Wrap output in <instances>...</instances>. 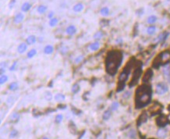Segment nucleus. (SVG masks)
<instances>
[{
  "label": "nucleus",
  "instance_id": "obj_33",
  "mask_svg": "<svg viewBox=\"0 0 170 139\" xmlns=\"http://www.w3.org/2000/svg\"><path fill=\"white\" fill-rule=\"evenodd\" d=\"M119 106H120V103H118V102L115 101L113 102V103L111 104V106H110V109H111V111H116V110L119 109Z\"/></svg>",
  "mask_w": 170,
  "mask_h": 139
},
{
  "label": "nucleus",
  "instance_id": "obj_47",
  "mask_svg": "<svg viewBox=\"0 0 170 139\" xmlns=\"http://www.w3.org/2000/svg\"><path fill=\"white\" fill-rule=\"evenodd\" d=\"M5 69H6V68H4V67H0V75L5 74Z\"/></svg>",
  "mask_w": 170,
  "mask_h": 139
},
{
  "label": "nucleus",
  "instance_id": "obj_30",
  "mask_svg": "<svg viewBox=\"0 0 170 139\" xmlns=\"http://www.w3.org/2000/svg\"><path fill=\"white\" fill-rule=\"evenodd\" d=\"M58 23H59V20L56 17H53V18L49 20V26L51 27H55L56 25L58 24Z\"/></svg>",
  "mask_w": 170,
  "mask_h": 139
},
{
  "label": "nucleus",
  "instance_id": "obj_2",
  "mask_svg": "<svg viewBox=\"0 0 170 139\" xmlns=\"http://www.w3.org/2000/svg\"><path fill=\"white\" fill-rule=\"evenodd\" d=\"M151 98V88L147 84L138 88L136 91V107L140 109L147 106Z\"/></svg>",
  "mask_w": 170,
  "mask_h": 139
},
{
  "label": "nucleus",
  "instance_id": "obj_12",
  "mask_svg": "<svg viewBox=\"0 0 170 139\" xmlns=\"http://www.w3.org/2000/svg\"><path fill=\"white\" fill-rule=\"evenodd\" d=\"M157 124L159 127H165L167 124H168V120L165 117L161 116L157 119Z\"/></svg>",
  "mask_w": 170,
  "mask_h": 139
},
{
  "label": "nucleus",
  "instance_id": "obj_41",
  "mask_svg": "<svg viewBox=\"0 0 170 139\" xmlns=\"http://www.w3.org/2000/svg\"><path fill=\"white\" fill-rule=\"evenodd\" d=\"M130 95H131V92H130V91H126V92L124 93V95H123V97L124 98H128L130 97Z\"/></svg>",
  "mask_w": 170,
  "mask_h": 139
},
{
  "label": "nucleus",
  "instance_id": "obj_44",
  "mask_svg": "<svg viewBox=\"0 0 170 139\" xmlns=\"http://www.w3.org/2000/svg\"><path fill=\"white\" fill-rule=\"evenodd\" d=\"M135 135H136V133H135V131L134 130H132L131 131H130V133H129V136L131 138H135Z\"/></svg>",
  "mask_w": 170,
  "mask_h": 139
},
{
  "label": "nucleus",
  "instance_id": "obj_34",
  "mask_svg": "<svg viewBox=\"0 0 170 139\" xmlns=\"http://www.w3.org/2000/svg\"><path fill=\"white\" fill-rule=\"evenodd\" d=\"M11 120L13 121V122H17L20 119V115L18 114L17 113H13L10 117Z\"/></svg>",
  "mask_w": 170,
  "mask_h": 139
},
{
  "label": "nucleus",
  "instance_id": "obj_11",
  "mask_svg": "<svg viewBox=\"0 0 170 139\" xmlns=\"http://www.w3.org/2000/svg\"><path fill=\"white\" fill-rule=\"evenodd\" d=\"M100 42L98 41H95L94 42H92L91 44L89 45V49L91 51V52H96V51H98L99 49H100Z\"/></svg>",
  "mask_w": 170,
  "mask_h": 139
},
{
  "label": "nucleus",
  "instance_id": "obj_6",
  "mask_svg": "<svg viewBox=\"0 0 170 139\" xmlns=\"http://www.w3.org/2000/svg\"><path fill=\"white\" fill-rule=\"evenodd\" d=\"M153 76V72L151 69H148L144 73V75L143 77V82L144 84H148L149 83V81H151V79Z\"/></svg>",
  "mask_w": 170,
  "mask_h": 139
},
{
  "label": "nucleus",
  "instance_id": "obj_51",
  "mask_svg": "<svg viewBox=\"0 0 170 139\" xmlns=\"http://www.w3.org/2000/svg\"><path fill=\"white\" fill-rule=\"evenodd\" d=\"M42 139H49V138H47V137H45V138H43Z\"/></svg>",
  "mask_w": 170,
  "mask_h": 139
},
{
  "label": "nucleus",
  "instance_id": "obj_36",
  "mask_svg": "<svg viewBox=\"0 0 170 139\" xmlns=\"http://www.w3.org/2000/svg\"><path fill=\"white\" fill-rule=\"evenodd\" d=\"M17 65H18V61H17V60L14 61L13 63H12V65H11V66L9 67L10 71H14V70H16V67H17Z\"/></svg>",
  "mask_w": 170,
  "mask_h": 139
},
{
  "label": "nucleus",
  "instance_id": "obj_38",
  "mask_svg": "<svg viewBox=\"0 0 170 139\" xmlns=\"http://www.w3.org/2000/svg\"><path fill=\"white\" fill-rule=\"evenodd\" d=\"M84 59V56H78L74 59V63L76 64H79Z\"/></svg>",
  "mask_w": 170,
  "mask_h": 139
},
{
  "label": "nucleus",
  "instance_id": "obj_3",
  "mask_svg": "<svg viewBox=\"0 0 170 139\" xmlns=\"http://www.w3.org/2000/svg\"><path fill=\"white\" fill-rule=\"evenodd\" d=\"M169 59H170V52H169L168 50L164 51V52H162L161 53H160L159 55L158 56V57L155 59L154 63H155V66L158 67V66H159V65H161V63H166V62L168 61Z\"/></svg>",
  "mask_w": 170,
  "mask_h": 139
},
{
  "label": "nucleus",
  "instance_id": "obj_26",
  "mask_svg": "<svg viewBox=\"0 0 170 139\" xmlns=\"http://www.w3.org/2000/svg\"><path fill=\"white\" fill-rule=\"evenodd\" d=\"M112 116V111L111 109H108L106 111H105L103 115H102V119L104 120H109L110 117H111Z\"/></svg>",
  "mask_w": 170,
  "mask_h": 139
},
{
  "label": "nucleus",
  "instance_id": "obj_40",
  "mask_svg": "<svg viewBox=\"0 0 170 139\" xmlns=\"http://www.w3.org/2000/svg\"><path fill=\"white\" fill-rule=\"evenodd\" d=\"M14 97L13 96H10L9 98H7V100H6V103L7 104H9V105H11V104H13L14 103Z\"/></svg>",
  "mask_w": 170,
  "mask_h": 139
},
{
  "label": "nucleus",
  "instance_id": "obj_35",
  "mask_svg": "<svg viewBox=\"0 0 170 139\" xmlns=\"http://www.w3.org/2000/svg\"><path fill=\"white\" fill-rule=\"evenodd\" d=\"M63 120V116L62 114H58V115H56V117H55V122L56 124H60V123H62Z\"/></svg>",
  "mask_w": 170,
  "mask_h": 139
},
{
  "label": "nucleus",
  "instance_id": "obj_48",
  "mask_svg": "<svg viewBox=\"0 0 170 139\" xmlns=\"http://www.w3.org/2000/svg\"><path fill=\"white\" fill-rule=\"evenodd\" d=\"M7 67H8V63H6V62H2V63H1V65H0V67L6 68Z\"/></svg>",
  "mask_w": 170,
  "mask_h": 139
},
{
  "label": "nucleus",
  "instance_id": "obj_23",
  "mask_svg": "<svg viewBox=\"0 0 170 139\" xmlns=\"http://www.w3.org/2000/svg\"><path fill=\"white\" fill-rule=\"evenodd\" d=\"M109 12H110L109 8L107 7V6H104V7H102V8H101V9L100 10V14H101V16H109Z\"/></svg>",
  "mask_w": 170,
  "mask_h": 139
},
{
  "label": "nucleus",
  "instance_id": "obj_1",
  "mask_svg": "<svg viewBox=\"0 0 170 139\" xmlns=\"http://www.w3.org/2000/svg\"><path fill=\"white\" fill-rule=\"evenodd\" d=\"M123 56L119 51H111L108 52L105 59V68L110 75H115L122 63Z\"/></svg>",
  "mask_w": 170,
  "mask_h": 139
},
{
  "label": "nucleus",
  "instance_id": "obj_24",
  "mask_svg": "<svg viewBox=\"0 0 170 139\" xmlns=\"http://www.w3.org/2000/svg\"><path fill=\"white\" fill-rule=\"evenodd\" d=\"M156 29H157V27H156V26H155V25L149 26L148 28H147V33H148V35H153L155 33V31H156Z\"/></svg>",
  "mask_w": 170,
  "mask_h": 139
},
{
  "label": "nucleus",
  "instance_id": "obj_29",
  "mask_svg": "<svg viewBox=\"0 0 170 139\" xmlns=\"http://www.w3.org/2000/svg\"><path fill=\"white\" fill-rule=\"evenodd\" d=\"M157 20H158V18H157L156 16L151 15V16H148V19H147V22H148L149 24H153L157 21Z\"/></svg>",
  "mask_w": 170,
  "mask_h": 139
},
{
  "label": "nucleus",
  "instance_id": "obj_7",
  "mask_svg": "<svg viewBox=\"0 0 170 139\" xmlns=\"http://www.w3.org/2000/svg\"><path fill=\"white\" fill-rule=\"evenodd\" d=\"M169 35H170V33L168 31H165V32L160 34L157 38V41L159 42V43H164V42L168 39Z\"/></svg>",
  "mask_w": 170,
  "mask_h": 139
},
{
  "label": "nucleus",
  "instance_id": "obj_16",
  "mask_svg": "<svg viewBox=\"0 0 170 139\" xmlns=\"http://www.w3.org/2000/svg\"><path fill=\"white\" fill-rule=\"evenodd\" d=\"M163 73L165 75V78L168 80V81L170 82V66L169 65H165V67H163Z\"/></svg>",
  "mask_w": 170,
  "mask_h": 139
},
{
  "label": "nucleus",
  "instance_id": "obj_22",
  "mask_svg": "<svg viewBox=\"0 0 170 139\" xmlns=\"http://www.w3.org/2000/svg\"><path fill=\"white\" fill-rule=\"evenodd\" d=\"M104 36V33L103 31H98L95 32V34L93 36V38L95 41H98V40H101V38H103Z\"/></svg>",
  "mask_w": 170,
  "mask_h": 139
},
{
  "label": "nucleus",
  "instance_id": "obj_8",
  "mask_svg": "<svg viewBox=\"0 0 170 139\" xmlns=\"http://www.w3.org/2000/svg\"><path fill=\"white\" fill-rule=\"evenodd\" d=\"M27 48H28V45L26 42H21L17 47V52L20 54H24L27 51Z\"/></svg>",
  "mask_w": 170,
  "mask_h": 139
},
{
  "label": "nucleus",
  "instance_id": "obj_31",
  "mask_svg": "<svg viewBox=\"0 0 170 139\" xmlns=\"http://www.w3.org/2000/svg\"><path fill=\"white\" fill-rule=\"evenodd\" d=\"M44 97H45V100H46V101L50 102V101H52V99L53 98V95H52V92H49V91H47V92H45Z\"/></svg>",
  "mask_w": 170,
  "mask_h": 139
},
{
  "label": "nucleus",
  "instance_id": "obj_14",
  "mask_svg": "<svg viewBox=\"0 0 170 139\" xmlns=\"http://www.w3.org/2000/svg\"><path fill=\"white\" fill-rule=\"evenodd\" d=\"M84 5L81 2H78V3L75 4L73 7V10L76 13H80L84 10Z\"/></svg>",
  "mask_w": 170,
  "mask_h": 139
},
{
  "label": "nucleus",
  "instance_id": "obj_39",
  "mask_svg": "<svg viewBox=\"0 0 170 139\" xmlns=\"http://www.w3.org/2000/svg\"><path fill=\"white\" fill-rule=\"evenodd\" d=\"M109 21H108V20L102 19L100 21V25L101 27H107V26H109Z\"/></svg>",
  "mask_w": 170,
  "mask_h": 139
},
{
  "label": "nucleus",
  "instance_id": "obj_4",
  "mask_svg": "<svg viewBox=\"0 0 170 139\" xmlns=\"http://www.w3.org/2000/svg\"><path fill=\"white\" fill-rule=\"evenodd\" d=\"M169 92V87L168 85L164 83V82H159L156 84L155 87V92L158 95H162Z\"/></svg>",
  "mask_w": 170,
  "mask_h": 139
},
{
  "label": "nucleus",
  "instance_id": "obj_20",
  "mask_svg": "<svg viewBox=\"0 0 170 139\" xmlns=\"http://www.w3.org/2000/svg\"><path fill=\"white\" fill-rule=\"evenodd\" d=\"M54 99L57 102H63L66 100V96H65V95L62 94V93H57L54 97Z\"/></svg>",
  "mask_w": 170,
  "mask_h": 139
},
{
  "label": "nucleus",
  "instance_id": "obj_25",
  "mask_svg": "<svg viewBox=\"0 0 170 139\" xmlns=\"http://www.w3.org/2000/svg\"><path fill=\"white\" fill-rule=\"evenodd\" d=\"M80 87L78 83H75L74 84H73V86L71 88V92L73 94H77V93L80 92Z\"/></svg>",
  "mask_w": 170,
  "mask_h": 139
},
{
  "label": "nucleus",
  "instance_id": "obj_18",
  "mask_svg": "<svg viewBox=\"0 0 170 139\" xmlns=\"http://www.w3.org/2000/svg\"><path fill=\"white\" fill-rule=\"evenodd\" d=\"M147 119H148V116H147L146 113H143L140 116V117H139L138 120H137V124L139 126H140L141 124H144V122L147 121Z\"/></svg>",
  "mask_w": 170,
  "mask_h": 139
},
{
  "label": "nucleus",
  "instance_id": "obj_5",
  "mask_svg": "<svg viewBox=\"0 0 170 139\" xmlns=\"http://www.w3.org/2000/svg\"><path fill=\"white\" fill-rule=\"evenodd\" d=\"M140 75H141V67H138V68H137V69L135 70V71L134 73V75H133V78H132L131 84H130V85L134 86V84L138 81Z\"/></svg>",
  "mask_w": 170,
  "mask_h": 139
},
{
  "label": "nucleus",
  "instance_id": "obj_27",
  "mask_svg": "<svg viewBox=\"0 0 170 139\" xmlns=\"http://www.w3.org/2000/svg\"><path fill=\"white\" fill-rule=\"evenodd\" d=\"M47 10H48V8L46 5H38V8H37V11H38V13L40 14H44L47 11Z\"/></svg>",
  "mask_w": 170,
  "mask_h": 139
},
{
  "label": "nucleus",
  "instance_id": "obj_32",
  "mask_svg": "<svg viewBox=\"0 0 170 139\" xmlns=\"http://www.w3.org/2000/svg\"><path fill=\"white\" fill-rule=\"evenodd\" d=\"M8 81H9V77L5 74H5L0 75V84H1L2 85L6 83Z\"/></svg>",
  "mask_w": 170,
  "mask_h": 139
},
{
  "label": "nucleus",
  "instance_id": "obj_42",
  "mask_svg": "<svg viewBox=\"0 0 170 139\" xmlns=\"http://www.w3.org/2000/svg\"><path fill=\"white\" fill-rule=\"evenodd\" d=\"M15 4H16V0H11L9 3V8L10 9H13Z\"/></svg>",
  "mask_w": 170,
  "mask_h": 139
},
{
  "label": "nucleus",
  "instance_id": "obj_19",
  "mask_svg": "<svg viewBox=\"0 0 170 139\" xmlns=\"http://www.w3.org/2000/svg\"><path fill=\"white\" fill-rule=\"evenodd\" d=\"M10 91H12V92H16V90H18L19 88V84L18 82L16 81H13L11 82V83L9 84V87H8Z\"/></svg>",
  "mask_w": 170,
  "mask_h": 139
},
{
  "label": "nucleus",
  "instance_id": "obj_15",
  "mask_svg": "<svg viewBox=\"0 0 170 139\" xmlns=\"http://www.w3.org/2000/svg\"><path fill=\"white\" fill-rule=\"evenodd\" d=\"M43 52L45 55H51V54H52L54 52V47L52 45H45L43 49Z\"/></svg>",
  "mask_w": 170,
  "mask_h": 139
},
{
  "label": "nucleus",
  "instance_id": "obj_43",
  "mask_svg": "<svg viewBox=\"0 0 170 139\" xmlns=\"http://www.w3.org/2000/svg\"><path fill=\"white\" fill-rule=\"evenodd\" d=\"M67 52H68V48L66 47V46H63V47L61 49V50H60V52H61L62 54H63V55H64V54H66Z\"/></svg>",
  "mask_w": 170,
  "mask_h": 139
},
{
  "label": "nucleus",
  "instance_id": "obj_17",
  "mask_svg": "<svg viewBox=\"0 0 170 139\" xmlns=\"http://www.w3.org/2000/svg\"><path fill=\"white\" fill-rule=\"evenodd\" d=\"M30 8H31V4L29 3L28 2H25L21 5V11L24 13H26L30 10Z\"/></svg>",
  "mask_w": 170,
  "mask_h": 139
},
{
  "label": "nucleus",
  "instance_id": "obj_50",
  "mask_svg": "<svg viewBox=\"0 0 170 139\" xmlns=\"http://www.w3.org/2000/svg\"><path fill=\"white\" fill-rule=\"evenodd\" d=\"M38 40L40 41V42H42V41H44V38H42V37H40V38H38Z\"/></svg>",
  "mask_w": 170,
  "mask_h": 139
},
{
  "label": "nucleus",
  "instance_id": "obj_21",
  "mask_svg": "<svg viewBox=\"0 0 170 139\" xmlns=\"http://www.w3.org/2000/svg\"><path fill=\"white\" fill-rule=\"evenodd\" d=\"M37 53H38V52H37V49H31L30 50H29L27 52V57L28 59H31L33 57H35V56L37 55Z\"/></svg>",
  "mask_w": 170,
  "mask_h": 139
},
{
  "label": "nucleus",
  "instance_id": "obj_10",
  "mask_svg": "<svg viewBox=\"0 0 170 139\" xmlns=\"http://www.w3.org/2000/svg\"><path fill=\"white\" fill-rule=\"evenodd\" d=\"M66 35H70V36L74 35L76 33V27L74 26V25H70V26H68L66 27Z\"/></svg>",
  "mask_w": 170,
  "mask_h": 139
},
{
  "label": "nucleus",
  "instance_id": "obj_37",
  "mask_svg": "<svg viewBox=\"0 0 170 139\" xmlns=\"http://www.w3.org/2000/svg\"><path fill=\"white\" fill-rule=\"evenodd\" d=\"M18 135V130L16 129H13L11 130L10 134V138H16V136Z\"/></svg>",
  "mask_w": 170,
  "mask_h": 139
},
{
  "label": "nucleus",
  "instance_id": "obj_49",
  "mask_svg": "<svg viewBox=\"0 0 170 139\" xmlns=\"http://www.w3.org/2000/svg\"><path fill=\"white\" fill-rule=\"evenodd\" d=\"M123 42V39L122 38H117L116 41H115V43L116 44H121Z\"/></svg>",
  "mask_w": 170,
  "mask_h": 139
},
{
  "label": "nucleus",
  "instance_id": "obj_28",
  "mask_svg": "<svg viewBox=\"0 0 170 139\" xmlns=\"http://www.w3.org/2000/svg\"><path fill=\"white\" fill-rule=\"evenodd\" d=\"M167 135V132L165 129L163 128H161L158 130L157 132V136L158 138H165Z\"/></svg>",
  "mask_w": 170,
  "mask_h": 139
},
{
  "label": "nucleus",
  "instance_id": "obj_13",
  "mask_svg": "<svg viewBox=\"0 0 170 139\" xmlns=\"http://www.w3.org/2000/svg\"><path fill=\"white\" fill-rule=\"evenodd\" d=\"M37 40H38V38H37V37L34 35H29L27 38L26 39V43L28 45H32L36 43Z\"/></svg>",
  "mask_w": 170,
  "mask_h": 139
},
{
  "label": "nucleus",
  "instance_id": "obj_46",
  "mask_svg": "<svg viewBox=\"0 0 170 139\" xmlns=\"http://www.w3.org/2000/svg\"><path fill=\"white\" fill-rule=\"evenodd\" d=\"M137 13L139 16H141L142 14H144V9L143 8H140V9H139L137 11Z\"/></svg>",
  "mask_w": 170,
  "mask_h": 139
},
{
  "label": "nucleus",
  "instance_id": "obj_9",
  "mask_svg": "<svg viewBox=\"0 0 170 139\" xmlns=\"http://www.w3.org/2000/svg\"><path fill=\"white\" fill-rule=\"evenodd\" d=\"M24 20V13H18L16 14L15 16H14L13 21H14V23H15V24H20V23H22Z\"/></svg>",
  "mask_w": 170,
  "mask_h": 139
},
{
  "label": "nucleus",
  "instance_id": "obj_45",
  "mask_svg": "<svg viewBox=\"0 0 170 139\" xmlns=\"http://www.w3.org/2000/svg\"><path fill=\"white\" fill-rule=\"evenodd\" d=\"M54 15H55V13H54L53 11H49V14H48V17L49 19H52L54 17Z\"/></svg>",
  "mask_w": 170,
  "mask_h": 139
}]
</instances>
